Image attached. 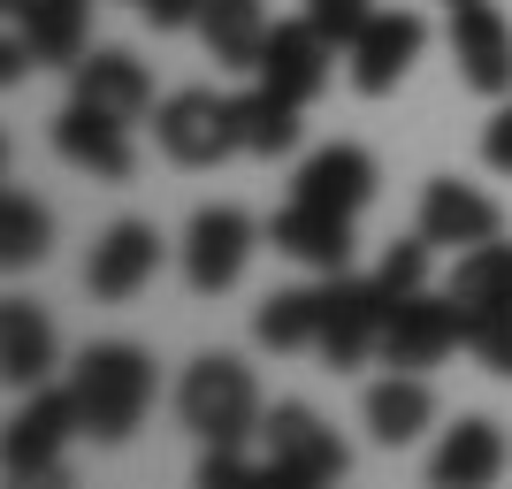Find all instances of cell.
I'll return each mask as SVG.
<instances>
[{
	"label": "cell",
	"mask_w": 512,
	"mask_h": 489,
	"mask_svg": "<svg viewBox=\"0 0 512 489\" xmlns=\"http://www.w3.org/2000/svg\"><path fill=\"white\" fill-rule=\"evenodd\" d=\"M260 444H268V482H337L344 474V444L314 405L283 398L276 413H260Z\"/></svg>",
	"instance_id": "obj_6"
},
{
	"label": "cell",
	"mask_w": 512,
	"mask_h": 489,
	"mask_svg": "<svg viewBox=\"0 0 512 489\" xmlns=\"http://www.w3.org/2000/svg\"><path fill=\"white\" fill-rule=\"evenodd\" d=\"M260 230L245 207H199L192 230H184V283L199 298H222L237 276H245V260H253Z\"/></svg>",
	"instance_id": "obj_9"
},
{
	"label": "cell",
	"mask_w": 512,
	"mask_h": 489,
	"mask_svg": "<svg viewBox=\"0 0 512 489\" xmlns=\"http://www.w3.org/2000/svg\"><path fill=\"white\" fill-rule=\"evenodd\" d=\"M383 321H390V291L375 276H321V360L329 367H360L367 352H383Z\"/></svg>",
	"instance_id": "obj_4"
},
{
	"label": "cell",
	"mask_w": 512,
	"mask_h": 489,
	"mask_svg": "<svg viewBox=\"0 0 512 489\" xmlns=\"http://www.w3.org/2000/svg\"><path fill=\"white\" fill-rule=\"evenodd\" d=\"M54 153H62L69 169L100 176V184H130V169H138L130 123H115V115H100V107H85V100H69L62 115H54Z\"/></svg>",
	"instance_id": "obj_13"
},
{
	"label": "cell",
	"mask_w": 512,
	"mask_h": 489,
	"mask_svg": "<svg viewBox=\"0 0 512 489\" xmlns=\"http://www.w3.org/2000/svg\"><path fill=\"white\" fill-rule=\"evenodd\" d=\"M299 100H283L276 85H253L237 92V153H253V161H283V153L299 146Z\"/></svg>",
	"instance_id": "obj_23"
},
{
	"label": "cell",
	"mask_w": 512,
	"mask_h": 489,
	"mask_svg": "<svg viewBox=\"0 0 512 489\" xmlns=\"http://www.w3.org/2000/svg\"><path fill=\"white\" fill-rule=\"evenodd\" d=\"M46 245H54V214L31 192H0V260L8 268H39Z\"/></svg>",
	"instance_id": "obj_26"
},
{
	"label": "cell",
	"mask_w": 512,
	"mask_h": 489,
	"mask_svg": "<svg viewBox=\"0 0 512 489\" xmlns=\"http://www.w3.org/2000/svg\"><path fill=\"white\" fill-rule=\"evenodd\" d=\"M467 344V306L451 291H413V298H390V321H383V367H406V375H428L436 360H451Z\"/></svg>",
	"instance_id": "obj_5"
},
{
	"label": "cell",
	"mask_w": 512,
	"mask_h": 489,
	"mask_svg": "<svg viewBox=\"0 0 512 489\" xmlns=\"http://www.w3.org/2000/svg\"><path fill=\"white\" fill-rule=\"evenodd\" d=\"M69 398H77V421H85L92 444H123L153 405V360L123 337L85 344V352L69 360Z\"/></svg>",
	"instance_id": "obj_1"
},
{
	"label": "cell",
	"mask_w": 512,
	"mask_h": 489,
	"mask_svg": "<svg viewBox=\"0 0 512 489\" xmlns=\"http://www.w3.org/2000/svg\"><path fill=\"white\" fill-rule=\"evenodd\" d=\"M421 46H428V23L413 16V8H375V23L344 46V77H352L360 100H383V92L406 85V69L421 62Z\"/></svg>",
	"instance_id": "obj_8"
},
{
	"label": "cell",
	"mask_w": 512,
	"mask_h": 489,
	"mask_svg": "<svg viewBox=\"0 0 512 489\" xmlns=\"http://www.w3.org/2000/svg\"><path fill=\"white\" fill-rule=\"evenodd\" d=\"M428 253H436V245H428L421 230H413V237H398V245L383 253V268H375V283H383L390 298H413V291H428Z\"/></svg>",
	"instance_id": "obj_28"
},
{
	"label": "cell",
	"mask_w": 512,
	"mask_h": 489,
	"mask_svg": "<svg viewBox=\"0 0 512 489\" xmlns=\"http://www.w3.org/2000/svg\"><path fill=\"white\" fill-rule=\"evenodd\" d=\"M482 161L497 176H512V100H497V115L482 123Z\"/></svg>",
	"instance_id": "obj_30"
},
{
	"label": "cell",
	"mask_w": 512,
	"mask_h": 489,
	"mask_svg": "<svg viewBox=\"0 0 512 489\" xmlns=\"http://www.w3.org/2000/svg\"><path fill=\"white\" fill-rule=\"evenodd\" d=\"M69 100L100 107V115H115V123H146L153 115V77H146L138 54L100 46V54H85V62L69 69Z\"/></svg>",
	"instance_id": "obj_16"
},
{
	"label": "cell",
	"mask_w": 512,
	"mask_h": 489,
	"mask_svg": "<svg viewBox=\"0 0 512 489\" xmlns=\"http://www.w3.org/2000/svg\"><path fill=\"white\" fill-rule=\"evenodd\" d=\"M268 31H276L268 0H207V8H199V39H207L214 69H245V77H253L260 54H268Z\"/></svg>",
	"instance_id": "obj_22"
},
{
	"label": "cell",
	"mask_w": 512,
	"mask_h": 489,
	"mask_svg": "<svg viewBox=\"0 0 512 489\" xmlns=\"http://www.w3.org/2000/svg\"><path fill=\"white\" fill-rule=\"evenodd\" d=\"M153 146L169 153L176 169H214V161H230L237 153V100L207 85H184L169 100L153 107Z\"/></svg>",
	"instance_id": "obj_3"
},
{
	"label": "cell",
	"mask_w": 512,
	"mask_h": 489,
	"mask_svg": "<svg viewBox=\"0 0 512 489\" xmlns=\"http://www.w3.org/2000/svg\"><path fill=\"white\" fill-rule=\"evenodd\" d=\"M253 337L268 352H314L321 344V283H291V291H268L253 314Z\"/></svg>",
	"instance_id": "obj_24"
},
{
	"label": "cell",
	"mask_w": 512,
	"mask_h": 489,
	"mask_svg": "<svg viewBox=\"0 0 512 489\" xmlns=\"http://www.w3.org/2000/svg\"><path fill=\"white\" fill-rule=\"evenodd\" d=\"M260 383L237 352H199L176 375V421L192 428L199 444H253L260 436Z\"/></svg>",
	"instance_id": "obj_2"
},
{
	"label": "cell",
	"mask_w": 512,
	"mask_h": 489,
	"mask_svg": "<svg viewBox=\"0 0 512 489\" xmlns=\"http://www.w3.org/2000/svg\"><path fill=\"white\" fill-rule=\"evenodd\" d=\"M451 62L482 100H512V23L497 0H459L451 8Z\"/></svg>",
	"instance_id": "obj_10"
},
{
	"label": "cell",
	"mask_w": 512,
	"mask_h": 489,
	"mask_svg": "<svg viewBox=\"0 0 512 489\" xmlns=\"http://www.w3.org/2000/svg\"><path fill=\"white\" fill-rule=\"evenodd\" d=\"M505 428L490 421V413H467L459 428H444V444L428 451V482L436 489H490L497 474H505Z\"/></svg>",
	"instance_id": "obj_19"
},
{
	"label": "cell",
	"mask_w": 512,
	"mask_h": 489,
	"mask_svg": "<svg viewBox=\"0 0 512 489\" xmlns=\"http://www.w3.org/2000/svg\"><path fill=\"white\" fill-rule=\"evenodd\" d=\"M8 39L46 69H77L85 46V0H8Z\"/></svg>",
	"instance_id": "obj_18"
},
{
	"label": "cell",
	"mask_w": 512,
	"mask_h": 489,
	"mask_svg": "<svg viewBox=\"0 0 512 489\" xmlns=\"http://www.w3.org/2000/svg\"><path fill=\"white\" fill-rule=\"evenodd\" d=\"M451 8H459V0H451Z\"/></svg>",
	"instance_id": "obj_32"
},
{
	"label": "cell",
	"mask_w": 512,
	"mask_h": 489,
	"mask_svg": "<svg viewBox=\"0 0 512 489\" xmlns=\"http://www.w3.org/2000/svg\"><path fill=\"white\" fill-rule=\"evenodd\" d=\"M413 230H421L428 245H451V253H467V245H482V237H505V207H497L490 192L459 184V176H428V192H421V222H413Z\"/></svg>",
	"instance_id": "obj_15"
},
{
	"label": "cell",
	"mask_w": 512,
	"mask_h": 489,
	"mask_svg": "<svg viewBox=\"0 0 512 489\" xmlns=\"http://www.w3.org/2000/svg\"><path fill=\"white\" fill-rule=\"evenodd\" d=\"M199 8H207V0H138V16H146L153 31H199Z\"/></svg>",
	"instance_id": "obj_31"
},
{
	"label": "cell",
	"mask_w": 512,
	"mask_h": 489,
	"mask_svg": "<svg viewBox=\"0 0 512 489\" xmlns=\"http://www.w3.org/2000/svg\"><path fill=\"white\" fill-rule=\"evenodd\" d=\"M329 62H337V46L321 39L314 23H306V8L291 23H276V31H268V54H260V85H276L283 100H321V92H329Z\"/></svg>",
	"instance_id": "obj_14"
},
{
	"label": "cell",
	"mask_w": 512,
	"mask_h": 489,
	"mask_svg": "<svg viewBox=\"0 0 512 489\" xmlns=\"http://www.w3.org/2000/svg\"><path fill=\"white\" fill-rule=\"evenodd\" d=\"M459 306H512V245L505 237H482L451 260V283H444Z\"/></svg>",
	"instance_id": "obj_25"
},
{
	"label": "cell",
	"mask_w": 512,
	"mask_h": 489,
	"mask_svg": "<svg viewBox=\"0 0 512 489\" xmlns=\"http://www.w3.org/2000/svg\"><path fill=\"white\" fill-rule=\"evenodd\" d=\"M161 253H169V245H161L153 222H107L92 260H85V291L100 298V306H123V298H138L161 276Z\"/></svg>",
	"instance_id": "obj_11"
},
{
	"label": "cell",
	"mask_w": 512,
	"mask_h": 489,
	"mask_svg": "<svg viewBox=\"0 0 512 489\" xmlns=\"http://www.w3.org/2000/svg\"><path fill=\"white\" fill-rule=\"evenodd\" d=\"M467 352L497 383H512V306H467Z\"/></svg>",
	"instance_id": "obj_27"
},
{
	"label": "cell",
	"mask_w": 512,
	"mask_h": 489,
	"mask_svg": "<svg viewBox=\"0 0 512 489\" xmlns=\"http://www.w3.org/2000/svg\"><path fill=\"white\" fill-rule=\"evenodd\" d=\"M54 367H62V344H54L46 306L0 298V375H8L16 390H39V383H54Z\"/></svg>",
	"instance_id": "obj_21"
},
{
	"label": "cell",
	"mask_w": 512,
	"mask_h": 489,
	"mask_svg": "<svg viewBox=\"0 0 512 489\" xmlns=\"http://www.w3.org/2000/svg\"><path fill=\"white\" fill-rule=\"evenodd\" d=\"M360 421H367V436H375L383 451L421 444L428 428H436V390H428V375H406V367H390L383 383H367Z\"/></svg>",
	"instance_id": "obj_20"
},
{
	"label": "cell",
	"mask_w": 512,
	"mask_h": 489,
	"mask_svg": "<svg viewBox=\"0 0 512 489\" xmlns=\"http://www.w3.org/2000/svg\"><path fill=\"white\" fill-rule=\"evenodd\" d=\"M375 184H383L375 153L352 146V138H337V146H321V153H306V161H299V176H291V199H314V207L360 214L367 199H375Z\"/></svg>",
	"instance_id": "obj_17"
},
{
	"label": "cell",
	"mask_w": 512,
	"mask_h": 489,
	"mask_svg": "<svg viewBox=\"0 0 512 489\" xmlns=\"http://www.w3.org/2000/svg\"><path fill=\"white\" fill-rule=\"evenodd\" d=\"M268 245L283 260L314 268V276H337V268H352V214L314 207V199H283L276 222H268Z\"/></svg>",
	"instance_id": "obj_12"
},
{
	"label": "cell",
	"mask_w": 512,
	"mask_h": 489,
	"mask_svg": "<svg viewBox=\"0 0 512 489\" xmlns=\"http://www.w3.org/2000/svg\"><path fill=\"white\" fill-rule=\"evenodd\" d=\"M306 23H314L321 39L344 54V46H352L367 23H375V0H306Z\"/></svg>",
	"instance_id": "obj_29"
},
{
	"label": "cell",
	"mask_w": 512,
	"mask_h": 489,
	"mask_svg": "<svg viewBox=\"0 0 512 489\" xmlns=\"http://www.w3.org/2000/svg\"><path fill=\"white\" fill-rule=\"evenodd\" d=\"M85 436V421H77V398H69V383H39L31 398L16 405V421H8V474L16 482H54L62 474V451Z\"/></svg>",
	"instance_id": "obj_7"
}]
</instances>
